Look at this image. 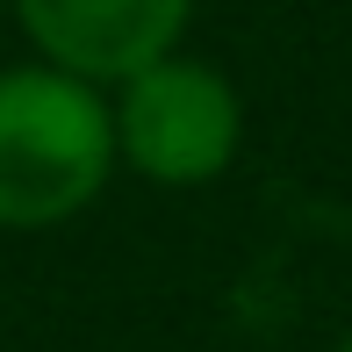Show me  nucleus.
Here are the masks:
<instances>
[{
	"mask_svg": "<svg viewBox=\"0 0 352 352\" xmlns=\"http://www.w3.org/2000/svg\"><path fill=\"white\" fill-rule=\"evenodd\" d=\"M116 173V116L65 65L0 72V230H58Z\"/></svg>",
	"mask_w": 352,
	"mask_h": 352,
	"instance_id": "f257e3e1",
	"label": "nucleus"
},
{
	"mask_svg": "<svg viewBox=\"0 0 352 352\" xmlns=\"http://www.w3.org/2000/svg\"><path fill=\"white\" fill-rule=\"evenodd\" d=\"M116 158L151 187H209L230 173L245 144V101L201 58H151L130 79H116Z\"/></svg>",
	"mask_w": 352,
	"mask_h": 352,
	"instance_id": "f03ea898",
	"label": "nucleus"
},
{
	"mask_svg": "<svg viewBox=\"0 0 352 352\" xmlns=\"http://www.w3.org/2000/svg\"><path fill=\"white\" fill-rule=\"evenodd\" d=\"M43 65H65L94 87H116L137 65L180 51L195 0H14Z\"/></svg>",
	"mask_w": 352,
	"mask_h": 352,
	"instance_id": "7ed1b4c3",
	"label": "nucleus"
},
{
	"mask_svg": "<svg viewBox=\"0 0 352 352\" xmlns=\"http://www.w3.org/2000/svg\"><path fill=\"white\" fill-rule=\"evenodd\" d=\"M338 352H352V338H345V345H338Z\"/></svg>",
	"mask_w": 352,
	"mask_h": 352,
	"instance_id": "20e7f679",
	"label": "nucleus"
}]
</instances>
